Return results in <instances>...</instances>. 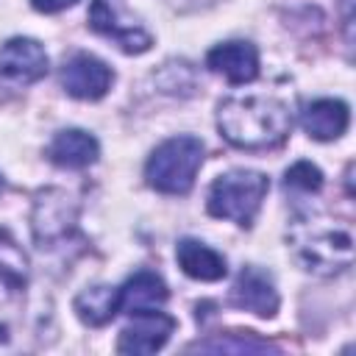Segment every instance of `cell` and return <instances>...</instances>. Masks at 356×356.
<instances>
[{
  "mask_svg": "<svg viewBox=\"0 0 356 356\" xmlns=\"http://www.w3.org/2000/svg\"><path fill=\"white\" fill-rule=\"evenodd\" d=\"M295 100L281 89H253L231 95L217 108V128L225 142L242 150H267L281 145L295 120Z\"/></svg>",
  "mask_w": 356,
  "mask_h": 356,
  "instance_id": "1",
  "label": "cell"
},
{
  "mask_svg": "<svg viewBox=\"0 0 356 356\" xmlns=\"http://www.w3.org/2000/svg\"><path fill=\"white\" fill-rule=\"evenodd\" d=\"M47 72V53L36 39L14 36L0 47V75L14 83H33Z\"/></svg>",
  "mask_w": 356,
  "mask_h": 356,
  "instance_id": "10",
  "label": "cell"
},
{
  "mask_svg": "<svg viewBox=\"0 0 356 356\" xmlns=\"http://www.w3.org/2000/svg\"><path fill=\"white\" fill-rule=\"evenodd\" d=\"M231 303L256 317H275L281 298L270 273L259 267H242L231 286Z\"/></svg>",
  "mask_w": 356,
  "mask_h": 356,
  "instance_id": "8",
  "label": "cell"
},
{
  "mask_svg": "<svg viewBox=\"0 0 356 356\" xmlns=\"http://www.w3.org/2000/svg\"><path fill=\"white\" fill-rule=\"evenodd\" d=\"M175 259L181 270L195 281H220L228 273L225 256L197 239H181L175 245Z\"/></svg>",
  "mask_w": 356,
  "mask_h": 356,
  "instance_id": "15",
  "label": "cell"
},
{
  "mask_svg": "<svg viewBox=\"0 0 356 356\" xmlns=\"http://www.w3.org/2000/svg\"><path fill=\"white\" fill-rule=\"evenodd\" d=\"M203 164V142L197 136L181 134L164 139L145 164V178L156 192L186 195Z\"/></svg>",
  "mask_w": 356,
  "mask_h": 356,
  "instance_id": "3",
  "label": "cell"
},
{
  "mask_svg": "<svg viewBox=\"0 0 356 356\" xmlns=\"http://www.w3.org/2000/svg\"><path fill=\"white\" fill-rule=\"evenodd\" d=\"M350 122V111L342 100L337 97H320V100H312L303 111H300V125L303 131L317 139V142H331L337 136L345 134Z\"/></svg>",
  "mask_w": 356,
  "mask_h": 356,
  "instance_id": "13",
  "label": "cell"
},
{
  "mask_svg": "<svg viewBox=\"0 0 356 356\" xmlns=\"http://www.w3.org/2000/svg\"><path fill=\"white\" fill-rule=\"evenodd\" d=\"M61 86L70 97L78 100H100L114 81V72L106 61H100L92 53H75L61 67Z\"/></svg>",
  "mask_w": 356,
  "mask_h": 356,
  "instance_id": "7",
  "label": "cell"
},
{
  "mask_svg": "<svg viewBox=\"0 0 356 356\" xmlns=\"http://www.w3.org/2000/svg\"><path fill=\"white\" fill-rule=\"evenodd\" d=\"M72 309H75V314L86 325H95V328L97 325H106L120 312V289L117 286H108V284L89 286V289H83V292L75 295Z\"/></svg>",
  "mask_w": 356,
  "mask_h": 356,
  "instance_id": "17",
  "label": "cell"
},
{
  "mask_svg": "<svg viewBox=\"0 0 356 356\" xmlns=\"http://www.w3.org/2000/svg\"><path fill=\"white\" fill-rule=\"evenodd\" d=\"M78 0H31V6L36 11H44V14H56V11H64L70 6H75Z\"/></svg>",
  "mask_w": 356,
  "mask_h": 356,
  "instance_id": "20",
  "label": "cell"
},
{
  "mask_svg": "<svg viewBox=\"0 0 356 356\" xmlns=\"http://www.w3.org/2000/svg\"><path fill=\"white\" fill-rule=\"evenodd\" d=\"M239 339H234V334H222L220 339H203V342H195L189 350H214V353H264V350H275V345L264 342V339H256L250 331H236Z\"/></svg>",
  "mask_w": 356,
  "mask_h": 356,
  "instance_id": "18",
  "label": "cell"
},
{
  "mask_svg": "<svg viewBox=\"0 0 356 356\" xmlns=\"http://www.w3.org/2000/svg\"><path fill=\"white\" fill-rule=\"evenodd\" d=\"M0 189H3V178H0Z\"/></svg>",
  "mask_w": 356,
  "mask_h": 356,
  "instance_id": "21",
  "label": "cell"
},
{
  "mask_svg": "<svg viewBox=\"0 0 356 356\" xmlns=\"http://www.w3.org/2000/svg\"><path fill=\"white\" fill-rule=\"evenodd\" d=\"M89 25L125 53H145L153 44V36L131 17L122 0H92Z\"/></svg>",
  "mask_w": 356,
  "mask_h": 356,
  "instance_id": "6",
  "label": "cell"
},
{
  "mask_svg": "<svg viewBox=\"0 0 356 356\" xmlns=\"http://www.w3.org/2000/svg\"><path fill=\"white\" fill-rule=\"evenodd\" d=\"M270 189L264 172L256 170H231L211 181L206 209L211 217L231 220L236 225H250L261 209V200Z\"/></svg>",
  "mask_w": 356,
  "mask_h": 356,
  "instance_id": "4",
  "label": "cell"
},
{
  "mask_svg": "<svg viewBox=\"0 0 356 356\" xmlns=\"http://www.w3.org/2000/svg\"><path fill=\"white\" fill-rule=\"evenodd\" d=\"M28 284V256L19 250V245L0 231V309L11 306Z\"/></svg>",
  "mask_w": 356,
  "mask_h": 356,
  "instance_id": "16",
  "label": "cell"
},
{
  "mask_svg": "<svg viewBox=\"0 0 356 356\" xmlns=\"http://www.w3.org/2000/svg\"><path fill=\"white\" fill-rule=\"evenodd\" d=\"M75 222H78V206L64 189L36 192L31 225L39 248H56L58 242H64L75 231Z\"/></svg>",
  "mask_w": 356,
  "mask_h": 356,
  "instance_id": "5",
  "label": "cell"
},
{
  "mask_svg": "<svg viewBox=\"0 0 356 356\" xmlns=\"http://www.w3.org/2000/svg\"><path fill=\"white\" fill-rule=\"evenodd\" d=\"M97 139L83 128H64L47 145V159L64 170H83L97 161Z\"/></svg>",
  "mask_w": 356,
  "mask_h": 356,
  "instance_id": "12",
  "label": "cell"
},
{
  "mask_svg": "<svg viewBox=\"0 0 356 356\" xmlns=\"http://www.w3.org/2000/svg\"><path fill=\"white\" fill-rule=\"evenodd\" d=\"M167 298L170 292L161 275H156L153 270H139L120 286V312H128V314L156 312L167 303Z\"/></svg>",
  "mask_w": 356,
  "mask_h": 356,
  "instance_id": "14",
  "label": "cell"
},
{
  "mask_svg": "<svg viewBox=\"0 0 356 356\" xmlns=\"http://www.w3.org/2000/svg\"><path fill=\"white\" fill-rule=\"evenodd\" d=\"M131 317L134 320L120 331V339H117L120 353H156L164 348V342L175 331V320L159 309L131 314Z\"/></svg>",
  "mask_w": 356,
  "mask_h": 356,
  "instance_id": "9",
  "label": "cell"
},
{
  "mask_svg": "<svg viewBox=\"0 0 356 356\" xmlns=\"http://www.w3.org/2000/svg\"><path fill=\"white\" fill-rule=\"evenodd\" d=\"M286 245L295 261L314 275H337L353 264V231L348 222L303 211L286 228Z\"/></svg>",
  "mask_w": 356,
  "mask_h": 356,
  "instance_id": "2",
  "label": "cell"
},
{
  "mask_svg": "<svg viewBox=\"0 0 356 356\" xmlns=\"http://www.w3.org/2000/svg\"><path fill=\"white\" fill-rule=\"evenodd\" d=\"M284 189L286 192H300V195L320 192L323 189V172H320V167H314L312 161H295L284 172Z\"/></svg>",
  "mask_w": 356,
  "mask_h": 356,
  "instance_id": "19",
  "label": "cell"
},
{
  "mask_svg": "<svg viewBox=\"0 0 356 356\" xmlns=\"http://www.w3.org/2000/svg\"><path fill=\"white\" fill-rule=\"evenodd\" d=\"M206 67L231 83H250L259 75V50L250 42H222L209 50Z\"/></svg>",
  "mask_w": 356,
  "mask_h": 356,
  "instance_id": "11",
  "label": "cell"
}]
</instances>
